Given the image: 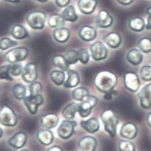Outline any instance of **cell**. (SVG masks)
Returning <instances> with one entry per match:
<instances>
[{
	"instance_id": "2e32d148",
	"label": "cell",
	"mask_w": 151,
	"mask_h": 151,
	"mask_svg": "<svg viewBox=\"0 0 151 151\" xmlns=\"http://www.w3.org/2000/svg\"><path fill=\"white\" fill-rule=\"evenodd\" d=\"M27 142V135L23 132H18L8 140L9 145L14 149L22 148Z\"/></svg>"
},
{
	"instance_id": "ba28073f",
	"label": "cell",
	"mask_w": 151,
	"mask_h": 151,
	"mask_svg": "<svg viewBox=\"0 0 151 151\" xmlns=\"http://www.w3.org/2000/svg\"><path fill=\"white\" fill-rule=\"evenodd\" d=\"M44 100V97L41 94L35 96L29 94L23 99V103L29 112L32 115H35L37 113L39 106L43 104Z\"/></svg>"
},
{
	"instance_id": "8fae6325",
	"label": "cell",
	"mask_w": 151,
	"mask_h": 151,
	"mask_svg": "<svg viewBox=\"0 0 151 151\" xmlns=\"http://www.w3.org/2000/svg\"><path fill=\"white\" fill-rule=\"evenodd\" d=\"M38 77L37 66L34 62H30L26 65L23 70L22 77L27 83L31 84L37 81Z\"/></svg>"
},
{
	"instance_id": "b9f144b4",
	"label": "cell",
	"mask_w": 151,
	"mask_h": 151,
	"mask_svg": "<svg viewBox=\"0 0 151 151\" xmlns=\"http://www.w3.org/2000/svg\"><path fill=\"white\" fill-rule=\"evenodd\" d=\"M29 91L31 95H38L41 93L42 88V84L40 82H34L29 85Z\"/></svg>"
},
{
	"instance_id": "816d5d0a",
	"label": "cell",
	"mask_w": 151,
	"mask_h": 151,
	"mask_svg": "<svg viewBox=\"0 0 151 151\" xmlns=\"http://www.w3.org/2000/svg\"><path fill=\"white\" fill-rule=\"evenodd\" d=\"M146 14L149 16L150 14H151V7H148L147 9H146Z\"/></svg>"
},
{
	"instance_id": "7dc6e473",
	"label": "cell",
	"mask_w": 151,
	"mask_h": 151,
	"mask_svg": "<svg viewBox=\"0 0 151 151\" xmlns=\"http://www.w3.org/2000/svg\"><path fill=\"white\" fill-rule=\"evenodd\" d=\"M115 91L114 90L111 92H109V93H105L104 94V99L107 100H111L112 99V97L114 94V93Z\"/></svg>"
},
{
	"instance_id": "9c48e42d",
	"label": "cell",
	"mask_w": 151,
	"mask_h": 151,
	"mask_svg": "<svg viewBox=\"0 0 151 151\" xmlns=\"http://www.w3.org/2000/svg\"><path fill=\"white\" fill-rule=\"evenodd\" d=\"M90 54L95 61L105 59L108 55V50L105 44L100 41H96L90 47Z\"/></svg>"
},
{
	"instance_id": "9a60e30c",
	"label": "cell",
	"mask_w": 151,
	"mask_h": 151,
	"mask_svg": "<svg viewBox=\"0 0 151 151\" xmlns=\"http://www.w3.org/2000/svg\"><path fill=\"white\" fill-rule=\"evenodd\" d=\"M113 23L114 18L108 11L102 10L99 12L96 20V24L98 28H108L112 26Z\"/></svg>"
},
{
	"instance_id": "8992f818",
	"label": "cell",
	"mask_w": 151,
	"mask_h": 151,
	"mask_svg": "<svg viewBox=\"0 0 151 151\" xmlns=\"http://www.w3.org/2000/svg\"><path fill=\"white\" fill-rule=\"evenodd\" d=\"M98 103V99L91 95H88L78 105V113L81 118L88 116Z\"/></svg>"
},
{
	"instance_id": "c3c4849f",
	"label": "cell",
	"mask_w": 151,
	"mask_h": 151,
	"mask_svg": "<svg viewBox=\"0 0 151 151\" xmlns=\"http://www.w3.org/2000/svg\"><path fill=\"white\" fill-rule=\"evenodd\" d=\"M145 28L147 30L151 29V14L148 16V17L147 19V23L146 24Z\"/></svg>"
},
{
	"instance_id": "4dcf8cb0",
	"label": "cell",
	"mask_w": 151,
	"mask_h": 151,
	"mask_svg": "<svg viewBox=\"0 0 151 151\" xmlns=\"http://www.w3.org/2000/svg\"><path fill=\"white\" fill-rule=\"evenodd\" d=\"M52 64L64 72H67L69 69V65L65 59L64 56L59 55L55 56L52 60Z\"/></svg>"
},
{
	"instance_id": "7402d4cb",
	"label": "cell",
	"mask_w": 151,
	"mask_h": 151,
	"mask_svg": "<svg viewBox=\"0 0 151 151\" xmlns=\"http://www.w3.org/2000/svg\"><path fill=\"white\" fill-rule=\"evenodd\" d=\"M104 42L111 48H116L121 44L122 38L121 35L115 32H110L104 37Z\"/></svg>"
},
{
	"instance_id": "7c38bea8",
	"label": "cell",
	"mask_w": 151,
	"mask_h": 151,
	"mask_svg": "<svg viewBox=\"0 0 151 151\" xmlns=\"http://www.w3.org/2000/svg\"><path fill=\"white\" fill-rule=\"evenodd\" d=\"M140 106L145 109L151 108V83L144 86L138 93Z\"/></svg>"
},
{
	"instance_id": "e575fe53",
	"label": "cell",
	"mask_w": 151,
	"mask_h": 151,
	"mask_svg": "<svg viewBox=\"0 0 151 151\" xmlns=\"http://www.w3.org/2000/svg\"><path fill=\"white\" fill-rule=\"evenodd\" d=\"M137 47L140 51L144 53H149L151 52V39L148 37H143L139 40Z\"/></svg>"
},
{
	"instance_id": "f546056e",
	"label": "cell",
	"mask_w": 151,
	"mask_h": 151,
	"mask_svg": "<svg viewBox=\"0 0 151 151\" xmlns=\"http://www.w3.org/2000/svg\"><path fill=\"white\" fill-rule=\"evenodd\" d=\"M62 16L65 21L74 22L78 19V16L73 6L69 5L66 7L62 13Z\"/></svg>"
},
{
	"instance_id": "ab89813d",
	"label": "cell",
	"mask_w": 151,
	"mask_h": 151,
	"mask_svg": "<svg viewBox=\"0 0 151 151\" xmlns=\"http://www.w3.org/2000/svg\"><path fill=\"white\" fill-rule=\"evenodd\" d=\"M140 77L144 81L149 82L151 81V66L145 65L142 67L140 72Z\"/></svg>"
},
{
	"instance_id": "1f68e13d",
	"label": "cell",
	"mask_w": 151,
	"mask_h": 151,
	"mask_svg": "<svg viewBox=\"0 0 151 151\" xmlns=\"http://www.w3.org/2000/svg\"><path fill=\"white\" fill-rule=\"evenodd\" d=\"M65 73L60 70H54L50 73V78L56 86H62L65 81Z\"/></svg>"
},
{
	"instance_id": "52a82bcc",
	"label": "cell",
	"mask_w": 151,
	"mask_h": 151,
	"mask_svg": "<svg viewBox=\"0 0 151 151\" xmlns=\"http://www.w3.org/2000/svg\"><path fill=\"white\" fill-rule=\"evenodd\" d=\"M77 125V123L75 121L69 119L62 121L57 130L58 136L64 140L69 139L73 135Z\"/></svg>"
},
{
	"instance_id": "f6af8a7d",
	"label": "cell",
	"mask_w": 151,
	"mask_h": 151,
	"mask_svg": "<svg viewBox=\"0 0 151 151\" xmlns=\"http://www.w3.org/2000/svg\"><path fill=\"white\" fill-rule=\"evenodd\" d=\"M134 0H116V1L122 6H129L131 4Z\"/></svg>"
},
{
	"instance_id": "bcb514c9",
	"label": "cell",
	"mask_w": 151,
	"mask_h": 151,
	"mask_svg": "<svg viewBox=\"0 0 151 151\" xmlns=\"http://www.w3.org/2000/svg\"><path fill=\"white\" fill-rule=\"evenodd\" d=\"M47 151H63V150L61 147L57 145H55L50 147L48 149H47Z\"/></svg>"
},
{
	"instance_id": "603a6c76",
	"label": "cell",
	"mask_w": 151,
	"mask_h": 151,
	"mask_svg": "<svg viewBox=\"0 0 151 151\" xmlns=\"http://www.w3.org/2000/svg\"><path fill=\"white\" fill-rule=\"evenodd\" d=\"M70 32L68 28L60 27L56 28L53 32V36L55 41L59 43L67 42L70 37Z\"/></svg>"
},
{
	"instance_id": "8d00e7d4",
	"label": "cell",
	"mask_w": 151,
	"mask_h": 151,
	"mask_svg": "<svg viewBox=\"0 0 151 151\" xmlns=\"http://www.w3.org/2000/svg\"><path fill=\"white\" fill-rule=\"evenodd\" d=\"M64 56L69 65L75 64L79 61L78 51L76 50H69L65 54Z\"/></svg>"
},
{
	"instance_id": "44dd1931",
	"label": "cell",
	"mask_w": 151,
	"mask_h": 151,
	"mask_svg": "<svg viewBox=\"0 0 151 151\" xmlns=\"http://www.w3.org/2000/svg\"><path fill=\"white\" fill-rule=\"evenodd\" d=\"M66 72L68 78L63 84V87L66 88H70L77 87L80 81V76L78 72L72 69H69Z\"/></svg>"
},
{
	"instance_id": "f5cc1de1",
	"label": "cell",
	"mask_w": 151,
	"mask_h": 151,
	"mask_svg": "<svg viewBox=\"0 0 151 151\" xmlns=\"http://www.w3.org/2000/svg\"><path fill=\"white\" fill-rule=\"evenodd\" d=\"M3 135V131L2 129L0 127V139L2 137Z\"/></svg>"
},
{
	"instance_id": "e0dca14e",
	"label": "cell",
	"mask_w": 151,
	"mask_h": 151,
	"mask_svg": "<svg viewBox=\"0 0 151 151\" xmlns=\"http://www.w3.org/2000/svg\"><path fill=\"white\" fill-rule=\"evenodd\" d=\"M97 145L96 139L90 136L82 137L78 142V147L81 151H96Z\"/></svg>"
},
{
	"instance_id": "3957f363",
	"label": "cell",
	"mask_w": 151,
	"mask_h": 151,
	"mask_svg": "<svg viewBox=\"0 0 151 151\" xmlns=\"http://www.w3.org/2000/svg\"><path fill=\"white\" fill-rule=\"evenodd\" d=\"M46 19V14L44 12L38 10L29 13L26 17L28 24L35 30H41L44 28Z\"/></svg>"
},
{
	"instance_id": "4fadbf2b",
	"label": "cell",
	"mask_w": 151,
	"mask_h": 151,
	"mask_svg": "<svg viewBox=\"0 0 151 151\" xmlns=\"http://www.w3.org/2000/svg\"><path fill=\"white\" fill-rule=\"evenodd\" d=\"M138 134V128L137 125L132 122L124 123L120 129L119 134L121 137L128 140L135 139Z\"/></svg>"
},
{
	"instance_id": "d4e9b609",
	"label": "cell",
	"mask_w": 151,
	"mask_h": 151,
	"mask_svg": "<svg viewBox=\"0 0 151 151\" xmlns=\"http://www.w3.org/2000/svg\"><path fill=\"white\" fill-rule=\"evenodd\" d=\"M10 34L12 37L16 40H23L29 37V33L27 29L20 24L13 25L11 29Z\"/></svg>"
},
{
	"instance_id": "d590c367",
	"label": "cell",
	"mask_w": 151,
	"mask_h": 151,
	"mask_svg": "<svg viewBox=\"0 0 151 151\" xmlns=\"http://www.w3.org/2000/svg\"><path fill=\"white\" fill-rule=\"evenodd\" d=\"M118 148L119 151H136V147L132 142L121 140L118 142Z\"/></svg>"
},
{
	"instance_id": "7a4b0ae2",
	"label": "cell",
	"mask_w": 151,
	"mask_h": 151,
	"mask_svg": "<svg viewBox=\"0 0 151 151\" xmlns=\"http://www.w3.org/2000/svg\"><path fill=\"white\" fill-rule=\"evenodd\" d=\"M100 118L104 125L105 131L111 137H115L119 122L118 117L115 112L112 110L106 109L102 112Z\"/></svg>"
},
{
	"instance_id": "7bdbcfd3",
	"label": "cell",
	"mask_w": 151,
	"mask_h": 151,
	"mask_svg": "<svg viewBox=\"0 0 151 151\" xmlns=\"http://www.w3.org/2000/svg\"><path fill=\"white\" fill-rule=\"evenodd\" d=\"M79 60L81 63L86 65L87 64L90 60V55L88 52L87 50L85 48H82L78 51Z\"/></svg>"
},
{
	"instance_id": "6da1fadb",
	"label": "cell",
	"mask_w": 151,
	"mask_h": 151,
	"mask_svg": "<svg viewBox=\"0 0 151 151\" xmlns=\"http://www.w3.org/2000/svg\"><path fill=\"white\" fill-rule=\"evenodd\" d=\"M117 83L118 78L116 75L108 70L98 72L94 79L95 87L98 91L104 94L113 91Z\"/></svg>"
},
{
	"instance_id": "681fc988",
	"label": "cell",
	"mask_w": 151,
	"mask_h": 151,
	"mask_svg": "<svg viewBox=\"0 0 151 151\" xmlns=\"http://www.w3.org/2000/svg\"><path fill=\"white\" fill-rule=\"evenodd\" d=\"M146 122L147 125L151 128V112H149L146 116Z\"/></svg>"
},
{
	"instance_id": "d6986e66",
	"label": "cell",
	"mask_w": 151,
	"mask_h": 151,
	"mask_svg": "<svg viewBox=\"0 0 151 151\" xmlns=\"http://www.w3.org/2000/svg\"><path fill=\"white\" fill-rule=\"evenodd\" d=\"M80 125L87 132L91 134L97 132L100 129L99 121L96 117L90 118L86 121H81Z\"/></svg>"
},
{
	"instance_id": "484cf974",
	"label": "cell",
	"mask_w": 151,
	"mask_h": 151,
	"mask_svg": "<svg viewBox=\"0 0 151 151\" xmlns=\"http://www.w3.org/2000/svg\"><path fill=\"white\" fill-rule=\"evenodd\" d=\"M143 55L137 48H133L130 50L127 54V61L133 66L140 65L143 60Z\"/></svg>"
},
{
	"instance_id": "4316f807",
	"label": "cell",
	"mask_w": 151,
	"mask_h": 151,
	"mask_svg": "<svg viewBox=\"0 0 151 151\" xmlns=\"http://www.w3.org/2000/svg\"><path fill=\"white\" fill-rule=\"evenodd\" d=\"M79 104L70 103L67 105L62 110V115L66 119H73L77 112H78Z\"/></svg>"
},
{
	"instance_id": "ffe728a7",
	"label": "cell",
	"mask_w": 151,
	"mask_h": 151,
	"mask_svg": "<svg viewBox=\"0 0 151 151\" xmlns=\"http://www.w3.org/2000/svg\"><path fill=\"white\" fill-rule=\"evenodd\" d=\"M97 4V0H78V7L81 13L89 15L93 13Z\"/></svg>"
},
{
	"instance_id": "ee69618b",
	"label": "cell",
	"mask_w": 151,
	"mask_h": 151,
	"mask_svg": "<svg viewBox=\"0 0 151 151\" xmlns=\"http://www.w3.org/2000/svg\"><path fill=\"white\" fill-rule=\"evenodd\" d=\"M56 5L59 7H67L70 2V0H55Z\"/></svg>"
},
{
	"instance_id": "5b68a950",
	"label": "cell",
	"mask_w": 151,
	"mask_h": 151,
	"mask_svg": "<svg viewBox=\"0 0 151 151\" xmlns=\"http://www.w3.org/2000/svg\"><path fill=\"white\" fill-rule=\"evenodd\" d=\"M29 54V50L24 47L13 48L4 55L5 59L10 63L20 62L26 59Z\"/></svg>"
},
{
	"instance_id": "9f6ffc18",
	"label": "cell",
	"mask_w": 151,
	"mask_h": 151,
	"mask_svg": "<svg viewBox=\"0 0 151 151\" xmlns=\"http://www.w3.org/2000/svg\"><path fill=\"white\" fill-rule=\"evenodd\" d=\"M150 63H151V61H150Z\"/></svg>"
},
{
	"instance_id": "74e56055",
	"label": "cell",
	"mask_w": 151,
	"mask_h": 151,
	"mask_svg": "<svg viewBox=\"0 0 151 151\" xmlns=\"http://www.w3.org/2000/svg\"><path fill=\"white\" fill-rule=\"evenodd\" d=\"M11 65H5L0 66V79L13 81V78L10 75Z\"/></svg>"
},
{
	"instance_id": "f35d334b",
	"label": "cell",
	"mask_w": 151,
	"mask_h": 151,
	"mask_svg": "<svg viewBox=\"0 0 151 151\" xmlns=\"http://www.w3.org/2000/svg\"><path fill=\"white\" fill-rule=\"evenodd\" d=\"M18 44L17 42L9 38L4 37L0 39V49L6 50L9 48L16 46Z\"/></svg>"
},
{
	"instance_id": "db71d44e",
	"label": "cell",
	"mask_w": 151,
	"mask_h": 151,
	"mask_svg": "<svg viewBox=\"0 0 151 151\" xmlns=\"http://www.w3.org/2000/svg\"><path fill=\"white\" fill-rule=\"evenodd\" d=\"M35 1L40 2V3H45V2H47L48 0H35Z\"/></svg>"
},
{
	"instance_id": "5bb4252c",
	"label": "cell",
	"mask_w": 151,
	"mask_h": 151,
	"mask_svg": "<svg viewBox=\"0 0 151 151\" xmlns=\"http://www.w3.org/2000/svg\"><path fill=\"white\" fill-rule=\"evenodd\" d=\"M59 122V118L57 114L50 112L41 116L40 122L42 126L45 129H53L57 127Z\"/></svg>"
},
{
	"instance_id": "836d02e7",
	"label": "cell",
	"mask_w": 151,
	"mask_h": 151,
	"mask_svg": "<svg viewBox=\"0 0 151 151\" xmlns=\"http://www.w3.org/2000/svg\"><path fill=\"white\" fill-rule=\"evenodd\" d=\"M89 91L87 88L84 87H80L75 88L72 92V98L77 101L81 102L82 100L87 96H88Z\"/></svg>"
},
{
	"instance_id": "ac0fdd59",
	"label": "cell",
	"mask_w": 151,
	"mask_h": 151,
	"mask_svg": "<svg viewBox=\"0 0 151 151\" xmlns=\"http://www.w3.org/2000/svg\"><path fill=\"white\" fill-rule=\"evenodd\" d=\"M79 36L84 41H91L96 38L97 30L94 27L90 25H84L79 31Z\"/></svg>"
},
{
	"instance_id": "83f0119b",
	"label": "cell",
	"mask_w": 151,
	"mask_h": 151,
	"mask_svg": "<svg viewBox=\"0 0 151 151\" xmlns=\"http://www.w3.org/2000/svg\"><path fill=\"white\" fill-rule=\"evenodd\" d=\"M146 26L145 20L140 17L132 18L129 21V27L134 32L142 31Z\"/></svg>"
},
{
	"instance_id": "f1b7e54d",
	"label": "cell",
	"mask_w": 151,
	"mask_h": 151,
	"mask_svg": "<svg viewBox=\"0 0 151 151\" xmlns=\"http://www.w3.org/2000/svg\"><path fill=\"white\" fill-rule=\"evenodd\" d=\"M47 23L50 27L52 28H58L65 26V20L62 15L53 14L49 17Z\"/></svg>"
},
{
	"instance_id": "277c9868",
	"label": "cell",
	"mask_w": 151,
	"mask_h": 151,
	"mask_svg": "<svg viewBox=\"0 0 151 151\" xmlns=\"http://www.w3.org/2000/svg\"><path fill=\"white\" fill-rule=\"evenodd\" d=\"M17 122V115L10 106L4 105L0 108V124L6 127H14Z\"/></svg>"
},
{
	"instance_id": "30bf717a",
	"label": "cell",
	"mask_w": 151,
	"mask_h": 151,
	"mask_svg": "<svg viewBox=\"0 0 151 151\" xmlns=\"http://www.w3.org/2000/svg\"><path fill=\"white\" fill-rule=\"evenodd\" d=\"M125 87L131 92H137L140 87V81L138 75L133 72H127L124 75Z\"/></svg>"
},
{
	"instance_id": "11a10c76",
	"label": "cell",
	"mask_w": 151,
	"mask_h": 151,
	"mask_svg": "<svg viewBox=\"0 0 151 151\" xmlns=\"http://www.w3.org/2000/svg\"><path fill=\"white\" fill-rule=\"evenodd\" d=\"M20 151H30V150H29L28 149H22V150H21Z\"/></svg>"
},
{
	"instance_id": "d6a6232c",
	"label": "cell",
	"mask_w": 151,
	"mask_h": 151,
	"mask_svg": "<svg viewBox=\"0 0 151 151\" xmlns=\"http://www.w3.org/2000/svg\"><path fill=\"white\" fill-rule=\"evenodd\" d=\"M12 93L15 99L23 100L27 96V88L22 84H16L12 88Z\"/></svg>"
},
{
	"instance_id": "60d3db41",
	"label": "cell",
	"mask_w": 151,
	"mask_h": 151,
	"mask_svg": "<svg viewBox=\"0 0 151 151\" xmlns=\"http://www.w3.org/2000/svg\"><path fill=\"white\" fill-rule=\"evenodd\" d=\"M23 68L20 62L12 63L10 67V75L13 77H17L20 75H22L23 72Z\"/></svg>"
},
{
	"instance_id": "f907efd6",
	"label": "cell",
	"mask_w": 151,
	"mask_h": 151,
	"mask_svg": "<svg viewBox=\"0 0 151 151\" xmlns=\"http://www.w3.org/2000/svg\"><path fill=\"white\" fill-rule=\"evenodd\" d=\"M5 1L10 3H18L20 2V0H5Z\"/></svg>"
},
{
	"instance_id": "cb8c5ba5",
	"label": "cell",
	"mask_w": 151,
	"mask_h": 151,
	"mask_svg": "<svg viewBox=\"0 0 151 151\" xmlns=\"http://www.w3.org/2000/svg\"><path fill=\"white\" fill-rule=\"evenodd\" d=\"M37 137L41 144L48 146L52 143L54 140V134L51 130L45 129L38 131Z\"/></svg>"
}]
</instances>
